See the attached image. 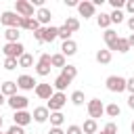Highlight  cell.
Listing matches in <instances>:
<instances>
[{"label": "cell", "mask_w": 134, "mask_h": 134, "mask_svg": "<svg viewBox=\"0 0 134 134\" xmlns=\"http://www.w3.org/2000/svg\"><path fill=\"white\" fill-rule=\"evenodd\" d=\"M2 52H4V59H21L25 54V46L21 42H13V44H4L2 46Z\"/></svg>", "instance_id": "obj_1"}, {"label": "cell", "mask_w": 134, "mask_h": 134, "mask_svg": "<svg viewBox=\"0 0 134 134\" xmlns=\"http://www.w3.org/2000/svg\"><path fill=\"white\" fill-rule=\"evenodd\" d=\"M50 59H52V54H48V52H42V54H40V59H38V63H36V73H38L40 77L50 75V69H52Z\"/></svg>", "instance_id": "obj_2"}, {"label": "cell", "mask_w": 134, "mask_h": 134, "mask_svg": "<svg viewBox=\"0 0 134 134\" xmlns=\"http://www.w3.org/2000/svg\"><path fill=\"white\" fill-rule=\"evenodd\" d=\"M21 21H23V17H19L15 10H4L2 15H0V23L8 29V27H19L21 29Z\"/></svg>", "instance_id": "obj_3"}, {"label": "cell", "mask_w": 134, "mask_h": 134, "mask_svg": "<svg viewBox=\"0 0 134 134\" xmlns=\"http://www.w3.org/2000/svg\"><path fill=\"white\" fill-rule=\"evenodd\" d=\"M105 86H107V90L109 92H126V77H121V75H109L107 80H105Z\"/></svg>", "instance_id": "obj_4"}, {"label": "cell", "mask_w": 134, "mask_h": 134, "mask_svg": "<svg viewBox=\"0 0 134 134\" xmlns=\"http://www.w3.org/2000/svg\"><path fill=\"white\" fill-rule=\"evenodd\" d=\"M86 109H88L90 119H98V117H103V115H105V105H103V100H100V98H90V100H88V105H86Z\"/></svg>", "instance_id": "obj_5"}, {"label": "cell", "mask_w": 134, "mask_h": 134, "mask_svg": "<svg viewBox=\"0 0 134 134\" xmlns=\"http://www.w3.org/2000/svg\"><path fill=\"white\" fill-rule=\"evenodd\" d=\"M15 13H17L19 17H23V19L36 17V13H34V4H31L29 0H17V2H15Z\"/></svg>", "instance_id": "obj_6"}, {"label": "cell", "mask_w": 134, "mask_h": 134, "mask_svg": "<svg viewBox=\"0 0 134 134\" xmlns=\"http://www.w3.org/2000/svg\"><path fill=\"white\" fill-rule=\"evenodd\" d=\"M65 103H67V94L65 92H54L50 98H48V111L50 113H54V111H61L63 107H65Z\"/></svg>", "instance_id": "obj_7"}, {"label": "cell", "mask_w": 134, "mask_h": 134, "mask_svg": "<svg viewBox=\"0 0 134 134\" xmlns=\"http://www.w3.org/2000/svg\"><path fill=\"white\" fill-rule=\"evenodd\" d=\"M6 105H8L13 111H25V109H27V105H29V98H27V96H23V94H15V96L6 98Z\"/></svg>", "instance_id": "obj_8"}, {"label": "cell", "mask_w": 134, "mask_h": 134, "mask_svg": "<svg viewBox=\"0 0 134 134\" xmlns=\"http://www.w3.org/2000/svg\"><path fill=\"white\" fill-rule=\"evenodd\" d=\"M77 13H80V17L90 19V17L96 15V6H94V2H90V0H82V2L77 4Z\"/></svg>", "instance_id": "obj_9"}, {"label": "cell", "mask_w": 134, "mask_h": 134, "mask_svg": "<svg viewBox=\"0 0 134 134\" xmlns=\"http://www.w3.org/2000/svg\"><path fill=\"white\" fill-rule=\"evenodd\" d=\"M103 38H105V44H107V50H117V42H119V36H117V31L115 29H105V34H103Z\"/></svg>", "instance_id": "obj_10"}, {"label": "cell", "mask_w": 134, "mask_h": 134, "mask_svg": "<svg viewBox=\"0 0 134 134\" xmlns=\"http://www.w3.org/2000/svg\"><path fill=\"white\" fill-rule=\"evenodd\" d=\"M17 86H19V90H36L38 82L34 80V75L23 73V75H19V77H17Z\"/></svg>", "instance_id": "obj_11"}, {"label": "cell", "mask_w": 134, "mask_h": 134, "mask_svg": "<svg viewBox=\"0 0 134 134\" xmlns=\"http://www.w3.org/2000/svg\"><path fill=\"white\" fill-rule=\"evenodd\" d=\"M13 121H15V126H21V128H25V126H29V124L34 121V117H31V113L25 109V111H15V115H13Z\"/></svg>", "instance_id": "obj_12"}, {"label": "cell", "mask_w": 134, "mask_h": 134, "mask_svg": "<svg viewBox=\"0 0 134 134\" xmlns=\"http://www.w3.org/2000/svg\"><path fill=\"white\" fill-rule=\"evenodd\" d=\"M34 92H36V96H38V98H42V100H48V98L54 94V88H52V84H38Z\"/></svg>", "instance_id": "obj_13"}, {"label": "cell", "mask_w": 134, "mask_h": 134, "mask_svg": "<svg viewBox=\"0 0 134 134\" xmlns=\"http://www.w3.org/2000/svg\"><path fill=\"white\" fill-rule=\"evenodd\" d=\"M36 19H38V23H40L42 27H48V25H50V19H52L50 8H46V6L38 8V10H36Z\"/></svg>", "instance_id": "obj_14"}, {"label": "cell", "mask_w": 134, "mask_h": 134, "mask_svg": "<svg viewBox=\"0 0 134 134\" xmlns=\"http://www.w3.org/2000/svg\"><path fill=\"white\" fill-rule=\"evenodd\" d=\"M31 117H34L36 124H44V121L50 117V111H48V107H36L34 113H31Z\"/></svg>", "instance_id": "obj_15"}, {"label": "cell", "mask_w": 134, "mask_h": 134, "mask_svg": "<svg viewBox=\"0 0 134 134\" xmlns=\"http://www.w3.org/2000/svg\"><path fill=\"white\" fill-rule=\"evenodd\" d=\"M17 90H19V86H17V82H2V86H0V92L6 96V98H10V96H15L17 94Z\"/></svg>", "instance_id": "obj_16"}, {"label": "cell", "mask_w": 134, "mask_h": 134, "mask_svg": "<svg viewBox=\"0 0 134 134\" xmlns=\"http://www.w3.org/2000/svg\"><path fill=\"white\" fill-rule=\"evenodd\" d=\"M42 36H44V42H54L57 38H59V27H54V25H48V27H42Z\"/></svg>", "instance_id": "obj_17"}, {"label": "cell", "mask_w": 134, "mask_h": 134, "mask_svg": "<svg viewBox=\"0 0 134 134\" xmlns=\"http://www.w3.org/2000/svg\"><path fill=\"white\" fill-rule=\"evenodd\" d=\"M94 59H96V63H100V65H109V63H111V59H113V54H111V50L100 48V50H96Z\"/></svg>", "instance_id": "obj_18"}, {"label": "cell", "mask_w": 134, "mask_h": 134, "mask_svg": "<svg viewBox=\"0 0 134 134\" xmlns=\"http://www.w3.org/2000/svg\"><path fill=\"white\" fill-rule=\"evenodd\" d=\"M75 52H77V44H75L73 40H67V42L61 44V54H65V57H73Z\"/></svg>", "instance_id": "obj_19"}, {"label": "cell", "mask_w": 134, "mask_h": 134, "mask_svg": "<svg viewBox=\"0 0 134 134\" xmlns=\"http://www.w3.org/2000/svg\"><path fill=\"white\" fill-rule=\"evenodd\" d=\"M69 84H71V80H67L65 75H61V73H59V75L54 77V82H52V88H54V92H63Z\"/></svg>", "instance_id": "obj_20"}, {"label": "cell", "mask_w": 134, "mask_h": 134, "mask_svg": "<svg viewBox=\"0 0 134 134\" xmlns=\"http://www.w3.org/2000/svg\"><path fill=\"white\" fill-rule=\"evenodd\" d=\"M19 38H21V34H19V27H8V29H4V40H6V44L19 42Z\"/></svg>", "instance_id": "obj_21"}, {"label": "cell", "mask_w": 134, "mask_h": 134, "mask_svg": "<svg viewBox=\"0 0 134 134\" xmlns=\"http://www.w3.org/2000/svg\"><path fill=\"white\" fill-rule=\"evenodd\" d=\"M21 29H27V31H38L40 29V23L36 17H29V19H23L21 21Z\"/></svg>", "instance_id": "obj_22"}, {"label": "cell", "mask_w": 134, "mask_h": 134, "mask_svg": "<svg viewBox=\"0 0 134 134\" xmlns=\"http://www.w3.org/2000/svg\"><path fill=\"white\" fill-rule=\"evenodd\" d=\"M82 132L84 134H96L98 132V124H96V119H86L84 124H82Z\"/></svg>", "instance_id": "obj_23"}, {"label": "cell", "mask_w": 134, "mask_h": 134, "mask_svg": "<svg viewBox=\"0 0 134 134\" xmlns=\"http://www.w3.org/2000/svg\"><path fill=\"white\" fill-rule=\"evenodd\" d=\"M96 25H98L100 29H109V25H111V15H109V13H100V15L96 17Z\"/></svg>", "instance_id": "obj_24"}, {"label": "cell", "mask_w": 134, "mask_h": 134, "mask_svg": "<svg viewBox=\"0 0 134 134\" xmlns=\"http://www.w3.org/2000/svg\"><path fill=\"white\" fill-rule=\"evenodd\" d=\"M61 75H65L67 80L73 82V80L77 77V67H75V65H65V67L61 69Z\"/></svg>", "instance_id": "obj_25"}, {"label": "cell", "mask_w": 134, "mask_h": 134, "mask_svg": "<svg viewBox=\"0 0 134 134\" xmlns=\"http://www.w3.org/2000/svg\"><path fill=\"white\" fill-rule=\"evenodd\" d=\"M48 119H50V126H52V128H61L63 121H65V115H63L61 111H54V113H50Z\"/></svg>", "instance_id": "obj_26"}, {"label": "cell", "mask_w": 134, "mask_h": 134, "mask_svg": "<svg viewBox=\"0 0 134 134\" xmlns=\"http://www.w3.org/2000/svg\"><path fill=\"white\" fill-rule=\"evenodd\" d=\"M69 100H71L75 107H82V105H84V100H86V96H84V92H82V90H73V92H71V96H69Z\"/></svg>", "instance_id": "obj_27"}, {"label": "cell", "mask_w": 134, "mask_h": 134, "mask_svg": "<svg viewBox=\"0 0 134 134\" xmlns=\"http://www.w3.org/2000/svg\"><path fill=\"white\" fill-rule=\"evenodd\" d=\"M105 113H107L109 117H119L121 109H119V105H117V103H109V105H105Z\"/></svg>", "instance_id": "obj_28"}, {"label": "cell", "mask_w": 134, "mask_h": 134, "mask_svg": "<svg viewBox=\"0 0 134 134\" xmlns=\"http://www.w3.org/2000/svg\"><path fill=\"white\" fill-rule=\"evenodd\" d=\"M63 25H65L69 31H77V29H80V19H77V17H67Z\"/></svg>", "instance_id": "obj_29"}, {"label": "cell", "mask_w": 134, "mask_h": 134, "mask_svg": "<svg viewBox=\"0 0 134 134\" xmlns=\"http://www.w3.org/2000/svg\"><path fill=\"white\" fill-rule=\"evenodd\" d=\"M50 63H52V67H65L67 65V61H65V54H61V52H57V54H52V59H50Z\"/></svg>", "instance_id": "obj_30"}, {"label": "cell", "mask_w": 134, "mask_h": 134, "mask_svg": "<svg viewBox=\"0 0 134 134\" xmlns=\"http://www.w3.org/2000/svg\"><path fill=\"white\" fill-rule=\"evenodd\" d=\"M34 65V54H29V52H25L21 59H19V67H23V69H27V67H31Z\"/></svg>", "instance_id": "obj_31"}, {"label": "cell", "mask_w": 134, "mask_h": 134, "mask_svg": "<svg viewBox=\"0 0 134 134\" xmlns=\"http://www.w3.org/2000/svg\"><path fill=\"white\" fill-rule=\"evenodd\" d=\"M130 50V44H128V38H119V42H117V52H121V54H126Z\"/></svg>", "instance_id": "obj_32"}, {"label": "cell", "mask_w": 134, "mask_h": 134, "mask_svg": "<svg viewBox=\"0 0 134 134\" xmlns=\"http://www.w3.org/2000/svg\"><path fill=\"white\" fill-rule=\"evenodd\" d=\"M109 15H111V23H117V25H119V23L124 21V17H126L124 10H113V13H109Z\"/></svg>", "instance_id": "obj_33"}, {"label": "cell", "mask_w": 134, "mask_h": 134, "mask_svg": "<svg viewBox=\"0 0 134 134\" xmlns=\"http://www.w3.org/2000/svg\"><path fill=\"white\" fill-rule=\"evenodd\" d=\"M71 34H73V31H69V29H67L65 25H61V27H59V38H61L63 42H67V40H71Z\"/></svg>", "instance_id": "obj_34"}, {"label": "cell", "mask_w": 134, "mask_h": 134, "mask_svg": "<svg viewBox=\"0 0 134 134\" xmlns=\"http://www.w3.org/2000/svg\"><path fill=\"white\" fill-rule=\"evenodd\" d=\"M6 71H13V69H17L19 67V61L17 59H4V65H2Z\"/></svg>", "instance_id": "obj_35"}, {"label": "cell", "mask_w": 134, "mask_h": 134, "mask_svg": "<svg viewBox=\"0 0 134 134\" xmlns=\"http://www.w3.org/2000/svg\"><path fill=\"white\" fill-rule=\"evenodd\" d=\"M65 134H84V132H82V126H75V124H71V126H67Z\"/></svg>", "instance_id": "obj_36"}, {"label": "cell", "mask_w": 134, "mask_h": 134, "mask_svg": "<svg viewBox=\"0 0 134 134\" xmlns=\"http://www.w3.org/2000/svg\"><path fill=\"white\" fill-rule=\"evenodd\" d=\"M103 132H107V134H117V124H115V121H109Z\"/></svg>", "instance_id": "obj_37"}, {"label": "cell", "mask_w": 134, "mask_h": 134, "mask_svg": "<svg viewBox=\"0 0 134 134\" xmlns=\"http://www.w3.org/2000/svg\"><path fill=\"white\" fill-rule=\"evenodd\" d=\"M6 134H25V130H23L21 126H15V124H13V126L6 130Z\"/></svg>", "instance_id": "obj_38"}, {"label": "cell", "mask_w": 134, "mask_h": 134, "mask_svg": "<svg viewBox=\"0 0 134 134\" xmlns=\"http://www.w3.org/2000/svg\"><path fill=\"white\" fill-rule=\"evenodd\" d=\"M126 90H128L130 94H134V77H128V80H126Z\"/></svg>", "instance_id": "obj_39"}, {"label": "cell", "mask_w": 134, "mask_h": 134, "mask_svg": "<svg viewBox=\"0 0 134 134\" xmlns=\"http://www.w3.org/2000/svg\"><path fill=\"white\" fill-rule=\"evenodd\" d=\"M124 8L130 13V17H134V0H126V6Z\"/></svg>", "instance_id": "obj_40"}, {"label": "cell", "mask_w": 134, "mask_h": 134, "mask_svg": "<svg viewBox=\"0 0 134 134\" xmlns=\"http://www.w3.org/2000/svg\"><path fill=\"white\" fill-rule=\"evenodd\" d=\"M34 38H36V42H40V44H44V36H42V27H40L38 31H34Z\"/></svg>", "instance_id": "obj_41"}, {"label": "cell", "mask_w": 134, "mask_h": 134, "mask_svg": "<svg viewBox=\"0 0 134 134\" xmlns=\"http://www.w3.org/2000/svg\"><path fill=\"white\" fill-rule=\"evenodd\" d=\"M48 134H65V130H63V128H50Z\"/></svg>", "instance_id": "obj_42"}, {"label": "cell", "mask_w": 134, "mask_h": 134, "mask_svg": "<svg viewBox=\"0 0 134 134\" xmlns=\"http://www.w3.org/2000/svg\"><path fill=\"white\" fill-rule=\"evenodd\" d=\"M77 4H80L77 0H65V6H75L77 8Z\"/></svg>", "instance_id": "obj_43"}, {"label": "cell", "mask_w": 134, "mask_h": 134, "mask_svg": "<svg viewBox=\"0 0 134 134\" xmlns=\"http://www.w3.org/2000/svg\"><path fill=\"white\" fill-rule=\"evenodd\" d=\"M128 27H130V31L134 34V17H128Z\"/></svg>", "instance_id": "obj_44"}, {"label": "cell", "mask_w": 134, "mask_h": 134, "mask_svg": "<svg viewBox=\"0 0 134 134\" xmlns=\"http://www.w3.org/2000/svg\"><path fill=\"white\" fill-rule=\"evenodd\" d=\"M128 107L134 109V94H130V98H128Z\"/></svg>", "instance_id": "obj_45"}, {"label": "cell", "mask_w": 134, "mask_h": 134, "mask_svg": "<svg viewBox=\"0 0 134 134\" xmlns=\"http://www.w3.org/2000/svg\"><path fill=\"white\" fill-rule=\"evenodd\" d=\"M128 44H130V48L134 46V34H130V36H128Z\"/></svg>", "instance_id": "obj_46"}, {"label": "cell", "mask_w": 134, "mask_h": 134, "mask_svg": "<svg viewBox=\"0 0 134 134\" xmlns=\"http://www.w3.org/2000/svg\"><path fill=\"white\" fill-rule=\"evenodd\" d=\"M4 103H6V96H4V94H2V92H0V107H2V105H4Z\"/></svg>", "instance_id": "obj_47"}, {"label": "cell", "mask_w": 134, "mask_h": 134, "mask_svg": "<svg viewBox=\"0 0 134 134\" xmlns=\"http://www.w3.org/2000/svg\"><path fill=\"white\" fill-rule=\"evenodd\" d=\"M130 130H132V134H134V121H132V124H130Z\"/></svg>", "instance_id": "obj_48"}, {"label": "cell", "mask_w": 134, "mask_h": 134, "mask_svg": "<svg viewBox=\"0 0 134 134\" xmlns=\"http://www.w3.org/2000/svg\"><path fill=\"white\" fill-rule=\"evenodd\" d=\"M2 121H4V117H2V113H0V128H2Z\"/></svg>", "instance_id": "obj_49"}, {"label": "cell", "mask_w": 134, "mask_h": 134, "mask_svg": "<svg viewBox=\"0 0 134 134\" xmlns=\"http://www.w3.org/2000/svg\"><path fill=\"white\" fill-rule=\"evenodd\" d=\"M0 134H6V132H2V130H0Z\"/></svg>", "instance_id": "obj_50"}, {"label": "cell", "mask_w": 134, "mask_h": 134, "mask_svg": "<svg viewBox=\"0 0 134 134\" xmlns=\"http://www.w3.org/2000/svg\"><path fill=\"white\" fill-rule=\"evenodd\" d=\"M100 134H107V132H100Z\"/></svg>", "instance_id": "obj_51"}, {"label": "cell", "mask_w": 134, "mask_h": 134, "mask_svg": "<svg viewBox=\"0 0 134 134\" xmlns=\"http://www.w3.org/2000/svg\"><path fill=\"white\" fill-rule=\"evenodd\" d=\"M0 50H2V46H0Z\"/></svg>", "instance_id": "obj_52"}, {"label": "cell", "mask_w": 134, "mask_h": 134, "mask_svg": "<svg viewBox=\"0 0 134 134\" xmlns=\"http://www.w3.org/2000/svg\"><path fill=\"white\" fill-rule=\"evenodd\" d=\"M0 15H2V13H0Z\"/></svg>", "instance_id": "obj_53"}]
</instances>
